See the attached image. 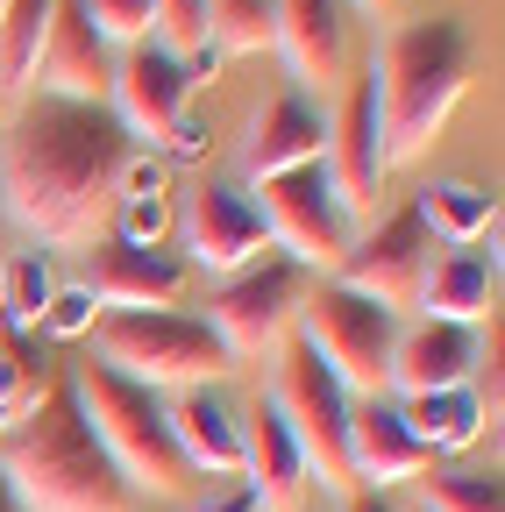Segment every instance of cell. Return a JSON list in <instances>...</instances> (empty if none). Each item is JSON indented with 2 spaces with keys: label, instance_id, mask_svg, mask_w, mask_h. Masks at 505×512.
Segmentation results:
<instances>
[{
  "label": "cell",
  "instance_id": "obj_15",
  "mask_svg": "<svg viewBox=\"0 0 505 512\" xmlns=\"http://www.w3.org/2000/svg\"><path fill=\"white\" fill-rule=\"evenodd\" d=\"M29 93L43 100H79V107H107L114 93V50L100 43V29L86 22L79 0H57L50 15V36L36 50V72H29ZM22 93V100H29Z\"/></svg>",
  "mask_w": 505,
  "mask_h": 512
},
{
  "label": "cell",
  "instance_id": "obj_20",
  "mask_svg": "<svg viewBox=\"0 0 505 512\" xmlns=\"http://www.w3.org/2000/svg\"><path fill=\"white\" fill-rule=\"evenodd\" d=\"M171 441L193 477H242V413L214 392V384H193V392L164 399Z\"/></svg>",
  "mask_w": 505,
  "mask_h": 512
},
{
  "label": "cell",
  "instance_id": "obj_37",
  "mask_svg": "<svg viewBox=\"0 0 505 512\" xmlns=\"http://www.w3.org/2000/svg\"><path fill=\"white\" fill-rule=\"evenodd\" d=\"M0 512H22V498H15V484L0 477Z\"/></svg>",
  "mask_w": 505,
  "mask_h": 512
},
{
  "label": "cell",
  "instance_id": "obj_25",
  "mask_svg": "<svg viewBox=\"0 0 505 512\" xmlns=\"http://www.w3.org/2000/svg\"><path fill=\"white\" fill-rule=\"evenodd\" d=\"M50 15H57V0H8V8H0V93H29Z\"/></svg>",
  "mask_w": 505,
  "mask_h": 512
},
{
  "label": "cell",
  "instance_id": "obj_8",
  "mask_svg": "<svg viewBox=\"0 0 505 512\" xmlns=\"http://www.w3.org/2000/svg\"><path fill=\"white\" fill-rule=\"evenodd\" d=\"M264 200V228H271V249L285 264H299L306 278H335L342 256L356 249V214L342 207V192L328 178V164H299V171H278L257 185Z\"/></svg>",
  "mask_w": 505,
  "mask_h": 512
},
{
  "label": "cell",
  "instance_id": "obj_34",
  "mask_svg": "<svg viewBox=\"0 0 505 512\" xmlns=\"http://www.w3.org/2000/svg\"><path fill=\"white\" fill-rule=\"evenodd\" d=\"M193 512H264V505L249 498V484H235V491H221V498H200Z\"/></svg>",
  "mask_w": 505,
  "mask_h": 512
},
{
  "label": "cell",
  "instance_id": "obj_11",
  "mask_svg": "<svg viewBox=\"0 0 505 512\" xmlns=\"http://www.w3.org/2000/svg\"><path fill=\"white\" fill-rule=\"evenodd\" d=\"M178 242H185V264L193 271H214V278H235L249 264H264L271 256V228L257 214L242 185H193L178 207Z\"/></svg>",
  "mask_w": 505,
  "mask_h": 512
},
{
  "label": "cell",
  "instance_id": "obj_24",
  "mask_svg": "<svg viewBox=\"0 0 505 512\" xmlns=\"http://www.w3.org/2000/svg\"><path fill=\"white\" fill-rule=\"evenodd\" d=\"M399 420L434 448V456H456V448H470L491 427L477 384H463V392H427V399H399Z\"/></svg>",
  "mask_w": 505,
  "mask_h": 512
},
{
  "label": "cell",
  "instance_id": "obj_14",
  "mask_svg": "<svg viewBox=\"0 0 505 512\" xmlns=\"http://www.w3.org/2000/svg\"><path fill=\"white\" fill-rule=\"evenodd\" d=\"M271 50H285L299 93H342L356 72L349 0H271Z\"/></svg>",
  "mask_w": 505,
  "mask_h": 512
},
{
  "label": "cell",
  "instance_id": "obj_13",
  "mask_svg": "<svg viewBox=\"0 0 505 512\" xmlns=\"http://www.w3.org/2000/svg\"><path fill=\"white\" fill-rule=\"evenodd\" d=\"M427 264H434V235H427L420 207H399V214H385V221H377L370 235H356V249L342 256L335 285H349V292L377 299L385 313H406V306L420 299Z\"/></svg>",
  "mask_w": 505,
  "mask_h": 512
},
{
  "label": "cell",
  "instance_id": "obj_39",
  "mask_svg": "<svg viewBox=\"0 0 505 512\" xmlns=\"http://www.w3.org/2000/svg\"><path fill=\"white\" fill-rule=\"evenodd\" d=\"M8 427H15V420H8V406H0V434H8Z\"/></svg>",
  "mask_w": 505,
  "mask_h": 512
},
{
  "label": "cell",
  "instance_id": "obj_29",
  "mask_svg": "<svg viewBox=\"0 0 505 512\" xmlns=\"http://www.w3.org/2000/svg\"><path fill=\"white\" fill-rule=\"evenodd\" d=\"M50 292H57V278H50V264L29 249V256H15L8 264V313H15V328H43V306H50Z\"/></svg>",
  "mask_w": 505,
  "mask_h": 512
},
{
  "label": "cell",
  "instance_id": "obj_7",
  "mask_svg": "<svg viewBox=\"0 0 505 512\" xmlns=\"http://www.w3.org/2000/svg\"><path fill=\"white\" fill-rule=\"evenodd\" d=\"M299 342L335 370V384L349 399H385V363H392V342H399V313L321 278L299 306Z\"/></svg>",
  "mask_w": 505,
  "mask_h": 512
},
{
  "label": "cell",
  "instance_id": "obj_16",
  "mask_svg": "<svg viewBox=\"0 0 505 512\" xmlns=\"http://www.w3.org/2000/svg\"><path fill=\"white\" fill-rule=\"evenodd\" d=\"M484 370V349H477V328H456V320H413L392 342V363H385V392L399 399H427V392H463Z\"/></svg>",
  "mask_w": 505,
  "mask_h": 512
},
{
  "label": "cell",
  "instance_id": "obj_35",
  "mask_svg": "<svg viewBox=\"0 0 505 512\" xmlns=\"http://www.w3.org/2000/svg\"><path fill=\"white\" fill-rule=\"evenodd\" d=\"M342 512H392V505H385V498H377V491H356V498H349Z\"/></svg>",
  "mask_w": 505,
  "mask_h": 512
},
{
  "label": "cell",
  "instance_id": "obj_32",
  "mask_svg": "<svg viewBox=\"0 0 505 512\" xmlns=\"http://www.w3.org/2000/svg\"><path fill=\"white\" fill-rule=\"evenodd\" d=\"M93 320H100V299H93L86 285H57V292H50V306H43V328H50L57 342L93 335Z\"/></svg>",
  "mask_w": 505,
  "mask_h": 512
},
{
  "label": "cell",
  "instance_id": "obj_10",
  "mask_svg": "<svg viewBox=\"0 0 505 512\" xmlns=\"http://www.w3.org/2000/svg\"><path fill=\"white\" fill-rule=\"evenodd\" d=\"M321 164H328L342 207L356 221L377 214V192H385L392 164H385V121H377V72H370V64L349 72V86L328 107V150H321Z\"/></svg>",
  "mask_w": 505,
  "mask_h": 512
},
{
  "label": "cell",
  "instance_id": "obj_2",
  "mask_svg": "<svg viewBox=\"0 0 505 512\" xmlns=\"http://www.w3.org/2000/svg\"><path fill=\"white\" fill-rule=\"evenodd\" d=\"M0 477L15 484L22 512H143V498L121 484L107 448L93 441L72 377H57L43 406L0 434Z\"/></svg>",
  "mask_w": 505,
  "mask_h": 512
},
{
  "label": "cell",
  "instance_id": "obj_18",
  "mask_svg": "<svg viewBox=\"0 0 505 512\" xmlns=\"http://www.w3.org/2000/svg\"><path fill=\"white\" fill-rule=\"evenodd\" d=\"M185 278H193V264L178 249H136V242L107 235L86 292L100 299V313H171L185 299Z\"/></svg>",
  "mask_w": 505,
  "mask_h": 512
},
{
  "label": "cell",
  "instance_id": "obj_40",
  "mask_svg": "<svg viewBox=\"0 0 505 512\" xmlns=\"http://www.w3.org/2000/svg\"><path fill=\"white\" fill-rule=\"evenodd\" d=\"M0 8H8V0H0Z\"/></svg>",
  "mask_w": 505,
  "mask_h": 512
},
{
  "label": "cell",
  "instance_id": "obj_41",
  "mask_svg": "<svg viewBox=\"0 0 505 512\" xmlns=\"http://www.w3.org/2000/svg\"><path fill=\"white\" fill-rule=\"evenodd\" d=\"M0 100H8V93H0Z\"/></svg>",
  "mask_w": 505,
  "mask_h": 512
},
{
  "label": "cell",
  "instance_id": "obj_6",
  "mask_svg": "<svg viewBox=\"0 0 505 512\" xmlns=\"http://www.w3.org/2000/svg\"><path fill=\"white\" fill-rule=\"evenodd\" d=\"M264 406L285 420L292 448L306 456V477L321 491H335V498H356V477H349V392L299 335L271 363V399Z\"/></svg>",
  "mask_w": 505,
  "mask_h": 512
},
{
  "label": "cell",
  "instance_id": "obj_4",
  "mask_svg": "<svg viewBox=\"0 0 505 512\" xmlns=\"http://www.w3.org/2000/svg\"><path fill=\"white\" fill-rule=\"evenodd\" d=\"M72 399H79L93 441L107 448V463L121 470V484L136 498H185L193 491V470H185L178 441H171V420H164V392H150V384L86 356L72 370Z\"/></svg>",
  "mask_w": 505,
  "mask_h": 512
},
{
  "label": "cell",
  "instance_id": "obj_21",
  "mask_svg": "<svg viewBox=\"0 0 505 512\" xmlns=\"http://www.w3.org/2000/svg\"><path fill=\"white\" fill-rule=\"evenodd\" d=\"M242 484H249V498H257L264 512H299L306 491H313L306 456L292 448L285 420H278L264 399H257V413L242 420Z\"/></svg>",
  "mask_w": 505,
  "mask_h": 512
},
{
  "label": "cell",
  "instance_id": "obj_38",
  "mask_svg": "<svg viewBox=\"0 0 505 512\" xmlns=\"http://www.w3.org/2000/svg\"><path fill=\"white\" fill-rule=\"evenodd\" d=\"M0 313H8V256H0Z\"/></svg>",
  "mask_w": 505,
  "mask_h": 512
},
{
  "label": "cell",
  "instance_id": "obj_1",
  "mask_svg": "<svg viewBox=\"0 0 505 512\" xmlns=\"http://www.w3.org/2000/svg\"><path fill=\"white\" fill-rule=\"evenodd\" d=\"M129 128L114 107L29 93L0 128V221H15L43 249H100L114 235Z\"/></svg>",
  "mask_w": 505,
  "mask_h": 512
},
{
  "label": "cell",
  "instance_id": "obj_28",
  "mask_svg": "<svg viewBox=\"0 0 505 512\" xmlns=\"http://www.w3.org/2000/svg\"><path fill=\"white\" fill-rule=\"evenodd\" d=\"M150 43L171 57H200L207 50V0H150Z\"/></svg>",
  "mask_w": 505,
  "mask_h": 512
},
{
  "label": "cell",
  "instance_id": "obj_5",
  "mask_svg": "<svg viewBox=\"0 0 505 512\" xmlns=\"http://www.w3.org/2000/svg\"><path fill=\"white\" fill-rule=\"evenodd\" d=\"M93 356L121 377L150 384V392H193V384H221L235 356L200 313H100L93 320Z\"/></svg>",
  "mask_w": 505,
  "mask_h": 512
},
{
  "label": "cell",
  "instance_id": "obj_19",
  "mask_svg": "<svg viewBox=\"0 0 505 512\" xmlns=\"http://www.w3.org/2000/svg\"><path fill=\"white\" fill-rule=\"evenodd\" d=\"M328 150V107H313L292 79L257 107V121H249V143H242V178L264 185L278 171H299V164H321Z\"/></svg>",
  "mask_w": 505,
  "mask_h": 512
},
{
  "label": "cell",
  "instance_id": "obj_23",
  "mask_svg": "<svg viewBox=\"0 0 505 512\" xmlns=\"http://www.w3.org/2000/svg\"><path fill=\"white\" fill-rule=\"evenodd\" d=\"M420 221H427V235H441V242H456V249H470V242H484V235H498V192H484V185H470V178H441V185H420Z\"/></svg>",
  "mask_w": 505,
  "mask_h": 512
},
{
  "label": "cell",
  "instance_id": "obj_26",
  "mask_svg": "<svg viewBox=\"0 0 505 512\" xmlns=\"http://www.w3.org/2000/svg\"><path fill=\"white\" fill-rule=\"evenodd\" d=\"M207 50L214 57L271 50V0H207Z\"/></svg>",
  "mask_w": 505,
  "mask_h": 512
},
{
  "label": "cell",
  "instance_id": "obj_33",
  "mask_svg": "<svg viewBox=\"0 0 505 512\" xmlns=\"http://www.w3.org/2000/svg\"><path fill=\"white\" fill-rule=\"evenodd\" d=\"M207 143H214V128L200 121V114H178V128H171V157H185V164H193V157H207Z\"/></svg>",
  "mask_w": 505,
  "mask_h": 512
},
{
  "label": "cell",
  "instance_id": "obj_3",
  "mask_svg": "<svg viewBox=\"0 0 505 512\" xmlns=\"http://www.w3.org/2000/svg\"><path fill=\"white\" fill-rule=\"evenodd\" d=\"M377 121H385V164H413L470 86V29L463 15H406L385 29L370 57Z\"/></svg>",
  "mask_w": 505,
  "mask_h": 512
},
{
  "label": "cell",
  "instance_id": "obj_27",
  "mask_svg": "<svg viewBox=\"0 0 505 512\" xmlns=\"http://www.w3.org/2000/svg\"><path fill=\"white\" fill-rule=\"evenodd\" d=\"M420 512H505V484H498V470L420 477Z\"/></svg>",
  "mask_w": 505,
  "mask_h": 512
},
{
  "label": "cell",
  "instance_id": "obj_22",
  "mask_svg": "<svg viewBox=\"0 0 505 512\" xmlns=\"http://www.w3.org/2000/svg\"><path fill=\"white\" fill-rule=\"evenodd\" d=\"M413 306H420V320H456V328H477V320L498 306V249L484 256V249L470 242V249L434 256Z\"/></svg>",
  "mask_w": 505,
  "mask_h": 512
},
{
  "label": "cell",
  "instance_id": "obj_17",
  "mask_svg": "<svg viewBox=\"0 0 505 512\" xmlns=\"http://www.w3.org/2000/svg\"><path fill=\"white\" fill-rule=\"evenodd\" d=\"M434 470V448L399 420V399H349V477L356 491L385 498L392 484H413Z\"/></svg>",
  "mask_w": 505,
  "mask_h": 512
},
{
  "label": "cell",
  "instance_id": "obj_31",
  "mask_svg": "<svg viewBox=\"0 0 505 512\" xmlns=\"http://www.w3.org/2000/svg\"><path fill=\"white\" fill-rule=\"evenodd\" d=\"M86 22L100 29L107 50H129V43H150V0H79Z\"/></svg>",
  "mask_w": 505,
  "mask_h": 512
},
{
  "label": "cell",
  "instance_id": "obj_12",
  "mask_svg": "<svg viewBox=\"0 0 505 512\" xmlns=\"http://www.w3.org/2000/svg\"><path fill=\"white\" fill-rule=\"evenodd\" d=\"M193 93L200 86H193V72H185V57H171L164 43L114 50V93H107V107H114L121 128H129L136 150H164Z\"/></svg>",
  "mask_w": 505,
  "mask_h": 512
},
{
  "label": "cell",
  "instance_id": "obj_9",
  "mask_svg": "<svg viewBox=\"0 0 505 512\" xmlns=\"http://www.w3.org/2000/svg\"><path fill=\"white\" fill-rule=\"evenodd\" d=\"M306 292H313V278L299 264H285V256H264V264L221 278V292L207 299V328L221 335V349L235 356V370L257 363V356H278L292 342Z\"/></svg>",
  "mask_w": 505,
  "mask_h": 512
},
{
  "label": "cell",
  "instance_id": "obj_30",
  "mask_svg": "<svg viewBox=\"0 0 505 512\" xmlns=\"http://www.w3.org/2000/svg\"><path fill=\"white\" fill-rule=\"evenodd\" d=\"M164 228H171V200H164V192H129V200L114 207V242L164 249Z\"/></svg>",
  "mask_w": 505,
  "mask_h": 512
},
{
  "label": "cell",
  "instance_id": "obj_36",
  "mask_svg": "<svg viewBox=\"0 0 505 512\" xmlns=\"http://www.w3.org/2000/svg\"><path fill=\"white\" fill-rule=\"evenodd\" d=\"M356 8H370V15H399L406 0H356Z\"/></svg>",
  "mask_w": 505,
  "mask_h": 512
}]
</instances>
